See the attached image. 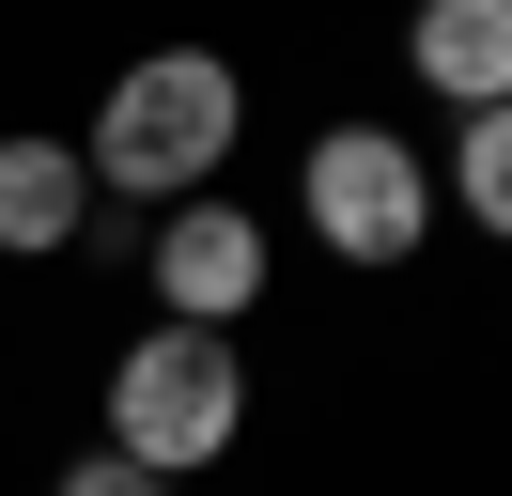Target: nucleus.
<instances>
[{
    "mask_svg": "<svg viewBox=\"0 0 512 496\" xmlns=\"http://www.w3.org/2000/svg\"><path fill=\"white\" fill-rule=\"evenodd\" d=\"M78 217H94V171H78V140H0V248H16V264L78 248Z\"/></svg>",
    "mask_w": 512,
    "mask_h": 496,
    "instance_id": "obj_6",
    "label": "nucleus"
},
{
    "mask_svg": "<svg viewBox=\"0 0 512 496\" xmlns=\"http://www.w3.org/2000/svg\"><path fill=\"white\" fill-rule=\"evenodd\" d=\"M404 78L435 93L450 124L512 109V0H419V16H404Z\"/></svg>",
    "mask_w": 512,
    "mask_h": 496,
    "instance_id": "obj_5",
    "label": "nucleus"
},
{
    "mask_svg": "<svg viewBox=\"0 0 512 496\" xmlns=\"http://www.w3.org/2000/svg\"><path fill=\"white\" fill-rule=\"evenodd\" d=\"M249 295H264V233H249L233 202H171V217H156V310L233 341V310H249Z\"/></svg>",
    "mask_w": 512,
    "mask_h": 496,
    "instance_id": "obj_4",
    "label": "nucleus"
},
{
    "mask_svg": "<svg viewBox=\"0 0 512 496\" xmlns=\"http://www.w3.org/2000/svg\"><path fill=\"white\" fill-rule=\"evenodd\" d=\"M295 202H311V233L342 248V264H419V233H435V155L388 140V124H326L311 171H295Z\"/></svg>",
    "mask_w": 512,
    "mask_h": 496,
    "instance_id": "obj_3",
    "label": "nucleus"
},
{
    "mask_svg": "<svg viewBox=\"0 0 512 496\" xmlns=\"http://www.w3.org/2000/svg\"><path fill=\"white\" fill-rule=\"evenodd\" d=\"M233 140H249V93H233L218 47H140L125 78H109L94 140H78V171L125 186V202H202V186L233 171Z\"/></svg>",
    "mask_w": 512,
    "mask_h": 496,
    "instance_id": "obj_1",
    "label": "nucleus"
},
{
    "mask_svg": "<svg viewBox=\"0 0 512 496\" xmlns=\"http://www.w3.org/2000/svg\"><path fill=\"white\" fill-rule=\"evenodd\" d=\"M435 202H466V233H497V248H512V109H466V124H450Z\"/></svg>",
    "mask_w": 512,
    "mask_h": 496,
    "instance_id": "obj_7",
    "label": "nucleus"
},
{
    "mask_svg": "<svg viewBox=\"0 0 512 496\" xmlns=\"http://www.w3.org/2000/svg\"><path fill=\"white\" fill-rule=\"evenodd\" d=\"M233 434H249V357H233L218 326H156L109 357V450L156 465V481H187V465H218Z\"/></svg>",
    "mask_w": 512,
    "mask_h": 496,
    "instance_id": "obj_2",
    "label": "nucleus"
},
{
    "mask_svg": "<svg viewBox=\"0 0 512 496\" xmlns=\"http://www.w3.org/2000/svg\"><path fill=\"white\" fill-rule=\"evenodd\" d=\"M63 496H171V481H156V465H125V450H78Z\"/></svg>",
    "mask_w": 512,
    "mask_h": 496,
    "instance_id": "obj_8",
    "label": "nucleus"
}]
</instances>
